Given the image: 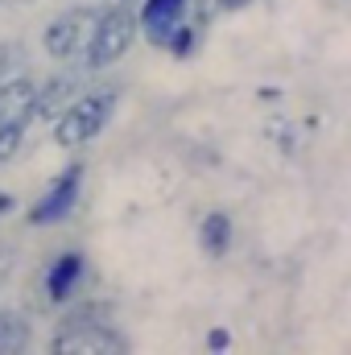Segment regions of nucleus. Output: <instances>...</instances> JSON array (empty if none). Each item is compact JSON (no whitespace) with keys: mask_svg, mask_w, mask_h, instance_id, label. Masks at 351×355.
<instances>
[{"mask_svg":"<svg viewBox=\"0 0 351 355\" xmlns=\"http://www.w3.org/2000/svg\"><path fill=\"white\" fill-rule=\"evenodd\" d=\"M141 29H137V8L124 4V0H112L108 8H95V21H91L87 33V54H83V71H108L116 67L132 46H137Z\"/></svg>","mask_w":351,"mask_h":355,"instance_id":"nucleus-1","label":"nucleus"},{"mask_svg":"<svg viewBox=\"0 0 351 355\" xmlns=\"http://www.w3.org/2000/svg\"><path fill=\"white\" fill-rule=\"evenodd\" d=\"M116 103H120V91L116 87L79 91V95L50 120V124H54V145H58V149H83V145H91V141L108 128Z\"/></svg>","mask_w":351,"mask_h":355,"instance_id":"nucleus-2","label":"nucleus"},{"mask_svg":"<svg viewBox=\"0 0 351 355\" xmlns=\"http://www.w3.org/2000/svg\"><path fill=\"white\" fill-rule=\"evenodd\" d=\"M91 21H95V8H87V4H75V8L58 12V17L42 29V54L54 58V62H71V58L83 50V42H87Z\"/></svg>","mask_w":351,"mask_h":355,"instance_id":"nucleus-3","label":"nucleus"},{"mask_svg":"<svg viewBox=\"0 0 351 355\" xmlns=\"http://www.w3.org/2000/svg\"><path fill=\"white\" fill-rule=\"evenodd\" d=\"M50 352H128V339L108 327V318H67L58 335H50Z\"/></svg>","mask_w":351,"mask_h":355,"instance_id":"nucleus-4","label":"nucleus"},{"mask_svg":"<svg viewBox=\"0 0 351 355\" xmlns=\"http://www.w3.org/2000/svg\"><path fill=\"white\" fill-rule=\"evenodd\" d=\"M79 186H83V162H71L62 174L46 186V194L29 207L25 223H29V227H50V223H62V219L75 211V202H79Z\"/></svg>","mask_w":351,"mask_h":355,"instance_id":"nucleus-5","label":"nucleus"},{"mask_svg":"<svg viewBox=\"0 0 351 355\" xmlns=\"http://www.w3.org/2000/svg\"><path fill=\"white\" fill-rule=\"evenodd\" d=\"M83 277H87V257L79 252V248H67V252H58L50 268H46V297L54 302V306H67L71 297H75V289L83 285Z\"/></svg>","mask_w":351,"mask_h":355,"instance_id":"nucleus-6","label":"nucleus"},{"mask_svg":"<svg viewBox=\"0 0 351 355\" xmlns=\"http://www.w3.org/2000/svg\"><path fill=\"white\" fill-rule=\"evenodd\" d=\"M186 4L190 0H145L137 8V29L145 33L149 46H162L166 50V37H170V29H174L178 21L186 17Z\"/></svg>","mask_w":351,"mask_h":355,"instance_id":"nucleus-7","label":"nucleus"},{"mask_svg":"<svg viewBox=\"0 0 351 355\" xmlns=\"http://www.w3.org/2000/svg\"><path fill=\"white\" fill-rule=\"evenodd\" d=\"M79 83H83V75L79 71H62V75H54V79H46V83H37V95H33V112H29V120H54L75 95H79Z\"/></svg>","mask_w":351,"mask_h":355,"instance_id":"nucleus-8","label":"nucleus"},{"mask_svg":"<svg viewBox=\"0 0 351 355\" xmlns=\"http://www.w3.org/2000/svg\"><path fill=\"white\" fill-rule=\"evenodd\" d=\"M33 95H37V79L25 71H12L0 79V120H21L29 124L33 112Z\"/></svg>","mask_w":351,"mask_h":355,"instance_id":"nucleus-9","label":"nucleus"},{"mask_svg":"<svg viewBox=\"0 0 351 355\" xmlns=\"http://www.w3.org/2000/svg\"><path fill=\"white\" fill-rule=\"evenodd\" d=\"M232 240H236V223H232V215H223V211H211V215H203V223H198V248L207 252V257H228L232 252Z\"/></svg>","mask_w":351,"mask_h":355,"instance_id":"nucleus-10","label":"nucleus"},{"mask_svg":"<svg viewBox=\"0 0 351 355\" xmlns=\"http://www.w3.org/2000/svg\"><path fill=\"white\" fill-rule=\"evenodd\" d=\"M29 343H33L29 318L17 310H0V352H29Z\"/></svg>","mask_w":351,"mask_h":355,"instance_id":"nucleus-11","label":"nucleus"},{"mask_svg":"<svg viewBox=\"0 0 351 355\" xmlns=\"http://www.w3.org/2000/svg\"><path fill=\"white\" fill-rule=\"evenodd\" d=\"M198 37H203V29L194 25V21H178L174 29H170V37H166V50L174 54V58H190L194 50H198Z\"/></svg>","mask_w":351,"mask_h":355,"instance_id":"nucleus-12","label":"nucleus"},{"mask_svg":"<svg viewBox=\"0 0 351 355\" xmlns=\"http://www.w3.org/2000/svg\"><path fill=\"white\" fill-rule=\"evenodd\" d=\"M25 128H29V124H21V120H0V166H8V162L21 153Z\"/></svg>","mask_w":351,"mask_h":355,"instance_id":"nucleus-13","label":"nucleus"},{"mask_svg":"<svg viewBox=\"0 0 351 355\" xmlns=\"http://www.w3.org/2000/svg\"><path fill=\"white\" fill-rule=\"evenodd\" d=\"M228 347H232V335L223 327H211L207 331V352H228Z\"/></svg>","mask_w":351,"mask_h":355,"instance_id":"nucleus-14","label":"nucleus"},{"mask_svg":"<svg viewBox=\"0 0 351 355\" xmlns=\"http://www.w3.org/2000/svg\"><path fill=\"white\" fill-rule=\"evenodd\" d=\"M248 4H252V0H211L215 12H244Z\"/></svg>","mask_w":351,"mask_h":355,"instance_id":"nucleus-15","label":"nucleus"},{"mask_svg":"<svg viewBox=\"0 0 351 355\" xmlns=\"http://www.w3.org/2000/svg\"><path fill=\"white\" fill-rule=\"evenodd\" d=\"M8 211H12V198H8V194L0 190V215H8Z\"/></svg>","mask_w":351,"mask_h":355,"instance_id":"nucleus-16","label":"nucleus"},{"mask_svg":"<svg viewBox=\"0 0 351 355\" xmlns=\"http://www.w3.org/2000/svg\"><path fill=\"white\" fill-rule=\"evenodd\" d=\"M4 4H12V0H0V8H4Z\"/></svg>","mask_w":351,"mask_h":355,"instance_id":"nucleus-17","label":"nucleus"},{"mask_svg":"<svg viewBox=\"0 0 351 355\" xmlns=\"http://www.w3.org/2000/svg\"><path fill=\"white\" fill-rule=\"evenodd\" d=\"M124 4H128V0H124Z\"/></svg>","mask_w":351,"mask_h":355,"instance_id":"nucleus-18","label":"nucleus"}]
</instances>
